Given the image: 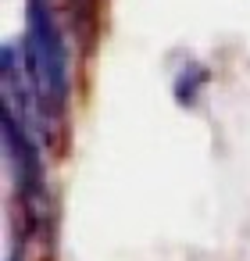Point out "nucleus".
I'll return each instance as SVG.
<instances>
[{"instance_id": "nucleus-1", "label": "nucleus", "mask_w": 250, "mask_h": 261, "mask_svg": "<svg viewBox=\"0 0 250 261\" xmlns=\"http://www.w3.org/2000/svg\"><path fill=\"white\" fill-rule=\"evenodd\" d=\"M25 54H29L33 83L43 97V111H61L68 97V61H65V47L54 33V22H50V11L43 8V0H29Z\"/></svg>"}]
</instances>
